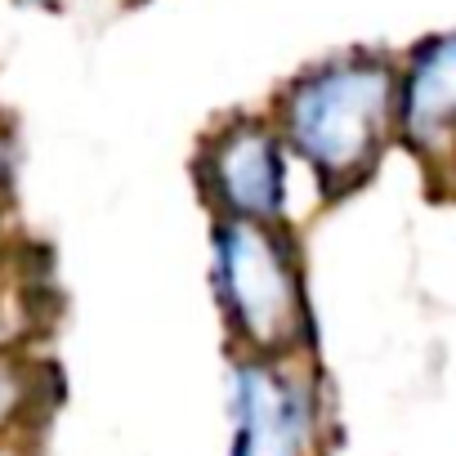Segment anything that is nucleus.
I'll list each match as a JSON object with an SVG mask.
<instances>
[{"instance_id": "obj_1", "label": "nucleus", "mask_w": 456, "mask_h": 456, "mask_svg": "<svg viewBox=\"0 0 456 456\" xmlns=\"http://www.w3.org/2000/svg\"><path fill=\"white\" fill-rule=\"evenodd\" d=\"M403 77L389 59L340 54L296 77L278 99L282 143L314 170L327 197L367 183L398 134Z\"/></svg>"}, {"instance_id": "obj_2", "label": "nucleus", "mask_w": 456, "mask_h": 456, "mask_svg": "<svg viewBox=\"0 0 456 456\" xmlns=\"http://www.w3.org/2000/svg\"><path fill=\"white\" fill-rule=\"evenodd\" d=\"M215 296L238 354L300 358L309 349V300L282 224L215 219Z\"/></svg>"}, {"instance_id": "obj_3", "label": "nucleus", "mask_w": 456, "mask_h": 456, "mask_svg": "<svg viewBox=\"0 0 456 456\" xmlns=\"http://www.w3.org/2000/svg\"><path fill=\"white\" fill-rule=\"evenodd\" d=\"M282 148L287 143L278 126L260 117H233L206 134L197 157V179L215 219L282 224V201H287Z\"/></svg>"}, {"instance_id": "obj_4", "label": "nucleus", "mask_w": 456, "mask_h": 456, "mask_svg": "<svg viewBox=\"0 0 456 456\" xmlns=\"http://www.w3.org/2000/svg\"><path fill=\"white\" fill-rule=\"evenodd\" d=\"M228 456H318V403L300 358H233Z\"/></svg>"}, {"instance_id": "obj_5", "label": "nucleus", "mask_w": 456, "mask_h": 456, "mask_svg": "<svg viewBox=\"0 0 456 456\" xmlns=\"http://www.w3.org/2000/svg\"><path fill=\"white\" fill-rule=\"evenodd\" d=\"M398 134L429 161L456 157V32L425 41L403 77Z\"/></svg>"}, {"instance_id": "obj_6", "label": "nucleus", "mask_w": 456, "mask_h": 456, "mask_svg": "<svg viewBox=\"0 0 456 456\" xmlns=\"http://www.w3.org/2000/svg\"><path fill=\"white\" fill-rule=\"evenodd\" d=\"M50 367L28 354H0V443L23 438V429L50 403Z\"/></svg>"}, {"instance_id": "obj_7", "label": "nucleus", "mask_w": 456, "mask_h": 456, "mask_svg": "<svg viewBox=\"0 0 456 456\" xmlns=\"http://www.w3.org/2000/svg\"><path fill=\"white\" fill-rule=\"evenodd\" d=\"M5 179H10V139L0 130V188H5Z\"/></svg>"}, {"instance_id": "obj_8", "label": "nucleus", "mask_w": 456, "mask_h": 456, "mask_svg": "<svg viewBox=\"0 0 456 456\" xmlns=\"http://www.w3.org/2000/svg\"><path fill=\"white\" fill-rule=\"evenodd\" d=\"M452 175H456V157H452Z\"/></svg>"}, {"instance_id": "obj_9", "label": "nucleus", "mask_w": 456, "mask_h": 456, "mask_svg": "<svg viewBox=\"0 0 456 456\" xmlns=\"http://www.w3.org/2000/svg\"><path fill=\"white\" fill-rule=\"evenodd\" d=\"M37 5H41V0H37Z\"/></svg>"}]
</instances>
